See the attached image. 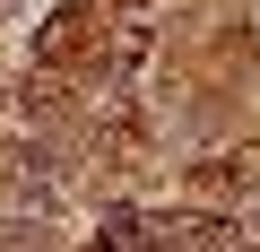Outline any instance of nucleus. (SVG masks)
I'll list each match as a JSON object with an SVG mask.
<instances>
[{"label":"nucleus","mask_w":260,"mask_h":252,"mask_svg":"<svg viewBox=\"0 0 260 252\" xmlns=\"http://www.w3.org/2000/svg\"><path fill=\"white\" fill-rule=\"evenodd\" d=\"M78 52H87V18H78V9H61V18L44 26V44H35V61H52V70H61V61H78Z\"/></svg>","instance_id":"nucleus-1"},{"label":"nucleus","mask_w":260,"mask_h":252,"mask_svg":"<svg viewBox=\"0 0 260 252\" xmlns=\"http://www.w3.org/2000/svg\"><path fill=\"white\" fill-rule=\"evenodd\" d=\"M191 183H200V191H251V183H260V165H251V157H208Z\"/></svg>","instance_id":"nucleus-2"}]
</instances>
